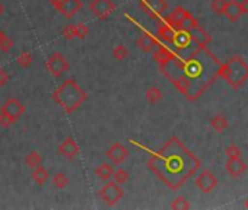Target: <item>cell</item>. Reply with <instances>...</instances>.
Listing matches in <instances>:
<instances>
[{
    "label": "cell",
    "instance_id": "40",
    "mask_svg": "<svg viewBox=\"0 0 248 210\" xmlns=\"http://www.w3.org/2000/svg\"><path fill=\"white\" fill-rule=\"evenodd\" d=\"M239 6H241L242 14H248V0H241V2H239Z\"/></svg>",
    "mask_w": 248,
    "mask_h": 210
},
{
    "label": "cell",
    "instance_id": "6",
    "mask_svg": "<svg viewBox=\"0 0 248 210\" xmlns=\"http://www.w3.org/2000/svg\"><path fill=\"white\" fill-rule=\"evenodd\" d=\"M89 12L96 19L105 21L115 12V5L112 0H92L89 3Z\"/></svg>",
    "mask_w": 248,
    "mask_h": 210
},
{
    "label": "cell",
    "instance_id": "37",
    "mask_svg": "<svg viewBox=\"0 0 248 210\" xmlns=\"http://www.w3.org/2000/svg\"><path fill=\"white\" fill-rule=\"evenodd\" d=\"M63 37L67 38V40H72V38H76V32H75V25H67L64 30H63Z\"/></svg>",
    "mask_w": 248,
    "mask_h": 210
},
{
    "label": "cell",
    "instance_id": "26",
    "mask_svg": "<svg viewBox=\"0 0 248 210\" xmlns=\"http://www.w3.org/2000/svg\"><path fill=\"white\" fill-rule=\"evenodd\" d=\"M145 95H146L148 102H149V104H152V105L158 104V102L162 99V90H161L158 86H149V88L146 89Z\"/></svg>",
    "mask_w": 248,
    "mask_h": 210
},
{
    "label": "cell",
    "instance_id": "34",
    "mask_svg": "<svg viewBox=\"0 0 248 210\" xmlns=\"http://www.w3.org/2000/svg\"><path fill=\"white\" fill-rule=\"evenodd\" d=\"M75 32H76V38L79 40H85L89 34V28L83 24H76L75 25Z\"/></svg>",
    "mask_w": 248,
    "mask_h": 210
},
{
    "label": "cell",
    "instance_id": "7",
    "mask_svg": "<svg viewBox=\"0 0 248 210\" xmlns=\"http://www.w3.org/2000/svg\"><path fill=\"white\" fill-rule=\"evenodd\" d=\"M46 67H47V70H48L54 77H59V76H62L63 73H66V72L69 70L70 64H69L67 59H66L62 53H53V54L47 59Z\"/></svg>",
    "mask_w": 248,
    "mask_h": 210
},
{
    "label": "cell",
    "instance_id": "24",
    "mask_svg": "<svg viewBox=\"0 0 248 210\" xmlns=\"http://www.w3.org/2000/svg\"><path fill=\"white\" fill-rule=\"evenodd\" d=\"M210 126H212V129H213L215 132L222 133V132H225V130L228 129L229 123H228V120L225 119V116L217 114V116H215V117L210 120Z\"/></svg>",
    "mask_w": 248,
    "mask_h": 210
},
{
    "label": "cell",
    "instance_id": "1",
    "mask_svg": "<svg viewBox=\"0 0 248 210\" xmlns=\"http://www.w3.org/2000/svg\"><path fill=\"white\" fill-rule=\"evenodd\" d=\"M219 66L220 60L207 47L196 45L186 56L172 51L170 60L159 67L187 99L196 101L215 83Z\"/></svg>",
    "mask_w": 248,
    "mask_h": 210
},
{
    "label": "cell",
    "instance_id": "42",
    "mask_svg": "<svg viewBox=\"0 0 248 210\" xmlns=\"http://www.w3.org/2000/svg\"><path fill=\"white\" fill-rule=\"evenodd\" d=\"M5 35H6V34H5V32H3L2 30H0V41H2V40H3V37H5Z\"/></svg>",
    "mask_w": 248,
    "mask_h": 210
},
{
    "label": "cell",
    "instance_id": "25",
    "mask_svg": "<svg viewBox=\"0 0 248 210\" xmlns=\"http://www.w3.org/2000/svg\"><path fill=\"white\" fill-rule=\"evenodd\" d=\"M25 165H27L28 168H31V169H34V168L43 165V156H41V153L37 152V150L30 152V153L25 156Z\"/></svg>",
    "mask_w": 248,
    "mask_h": 210
},
{
    "label": "cell",
    "instance_id": "39",
    "mask_svg": "<svg viewBox=\"0 0 248 210\" xmlns=\"http://www.w3.org/2000/svg\"><path fill=\"white\" fill-rule=\"evenodd\" d=\"M12 124H15V121L12 119H9L3 113H0V126H2V127H11Z\"/></svg>",
    "mask_w": 248,
    "mask_h": 210
},
{
    "label": "cell",
    "instance_id": "8",
    "mask_svg": "<svg viewBox=\"0 0 248 210\" xmlns=\"http://www.w3.org/2000/svg\"><path fill=\"white\" fill-rule=\"evenodd\" d=\"M27 111V107L25 105L16 99V98H9L3 105H2V108H0V113H3L5 116H8L9 119H12L15 123L25 114Z\"/></svg>",
    "mask_w": 248,
    "mask_h": 210
},
{
    "label": "cell",
    "instance_id": "20",
    "mask_svg": "<svg viewBox=\"0 0 248 210\" xmlns=\"http://www.w3.org/2000/svg\"><path fill=\"white\" fill-rule=\"evenodd\" d=\"M31 177H32V181H34L37 185L43 187V185L48 181V178H50V172H48L43 165H40V166H37V168H34V169H32Z\"/></svg>",
    "mask_w": 248,
    "mask_h": 210
},
{
    "label": "cell",
    "instance_id": "4",
    "mask_svg": "<svg viewBox=\"0 0 248 210\" xmlns=\"http://www.w3.org/2000/svg\"><path fill=\"white\" fill-rule=\"evenodd\" d=\"M219 76L233 89H239L248 79V63L241 56H232L226 63H220Z\"/></svg>",
    "mask_w": 248,
    "mask_h": 210
},
{
    "label": "cell",
    "instance_id": "15",
    "mask_svg": "<svg viewBox=\"0 0 248 210\" xmlns=\"http://www.w3.org/2000/svg\"><path fill=\"white\" fill-rule=\"evenodd\" d=\"M223 15L226 16V19L229 22H236L241 18V15H242L239 2H236V0H226V5H225V9H223Z\"/></svg>",
    "mask_w": 248,
    "mask_h": 210
},
{
    "label": "cell",
    "instance_id": "2",
    "mask_svg": "<svg viewBox=\"0 0 248 210\" xmlns=\"http://www.w3.org/2000/svg\"><path fill=\"white\" fill-rule=\"evenodd\" d=\"M149 169L171 190L184 185L200 168L199 158L178 137H171L148 161Z\"/></svg>",
    "mask_w": 248,
    "mask_h": 210
},
{
    "label": "cell",
    "instance_id": "5",
    "mask_svg": "<svg viewBox=\"0 0 248 210\" xmlns=\"http://www.w3.org/2000/svg\"><path fill=\"white\" fill-rule=\"evenodd\" d=\"M99 198L107 204V206H114L124 197V190L121 188L120 184L115 181H107L105 185H102L98 191Z\"/></svg>",
    "mask_w": 248,
    "mask_h": 210
},
{
    "label": "cell",
    "instance_id": "10",
    "mask_svg": "<svg viewBox=\"0 0 248 210\" xmlns=\"http://www.w3.org/2000/svg\"><path fill=\"white\" fill-rule=\"evenodd\" d=\"M196 185L200 191L203 193H212L216 185H217V178L207 169L202 171L197 177H196Z\"/></svg>",
    "mask_w": 248,
    "mask_h": 210
},
{
    "label": "cell",
    "instance_id": "17",
    "mask_svg": "<svg viewBox=\"0 0 248 210\" xmlns=\"http://www.w3.org/2000/svg\"><path fill=\"white\" fill-rule=\"evenodd\" d=\"M247 169V165L245 162L241 159V158H228V162H226V171L231 177L236 178L239 177L241 174H244Z\"/></svg>",
    "mask_w": 248,
    "mask_h": 210
},
{
    "label": "cell",
    "instance_id": "21",
    "mask_svg": "<svg viewBox=\"0 0 248 210\" xmlns=\"http://www.w3.org/2000/svg\"><path fill=\"white\" fill-rule=\"evenodd\" d=\"M174 34H175V30L171 25H168L165 21L158 27V37H159V40H162L165 43H172Z\"/></svg>",
    "mask_w": 248,
    "mask_h": 210
},
{
    "label": "cell",
    "instance_id": "22",
    "mask_svg": "<svg viewBox=\"0 0 248 210\" xmlns=\"http://www.w3.org/2000/svg\"><path fill=\"white\" fill-rule=\"evenodd\" d=\"M95 174H96V177H98L99 180H102V181L107 182V181H109V180L112 178L114 168H112L111 165H108L107 162H102V164H99V165L96 166Z\"/></svg>",
    "mask_w": 248,
    "mask_h": 210
},
{
    "label": "cell",
    "instance_id": "41",
    "mask_svg": "<svg viewBox=\"0 0 248 210\" xmlns=\"http://www.w3.org/2000/svg\"><path fill=\"white\" fill-rule=\"evenodd\" d=\"M5 14V6H3V3L0 2V16H2Z\"/></svg>",
    "mask_w": 248,
    "mask_h": 210
},
{
    "label": "cell",
    "instance_id": "13",
    "mask_svg": "<svg viewBox=\"0 0 248 210\" xmlns=\"http://www.w3.org/2000/svg\"><path fill=\"white\" fill-rule=\"evenodd\" d=\"M79 152H80V149H79L78 143L75 142V139H72V137H66L59 146V153L67 159H75L79 155Z\"/></svg>",
    "mask_w": 248,
    "mask_h": 210
},
{
    "label": "cell",
    "instance_id": "27",
    "mask_svg": "<svg viewBox=\"0 0 248 210\" xmlns=\"http://www.w3.org/2000/svg\"><path fill=\"white\" fill-rule=\"evenodd\" d=\"M129 54H130V53H129L127 47H126V45H123V44L115 45V47L112 48V59H114V60L121 61V60H124V59H127Z\"/></svg>",
    "mask_w": 248,
    "mask_h": 210
},
{
    "label": "cell",
    "instance_id": "12",
    "mask_svg": "<svg viewBox=\"0 0 248 210\" xmlns=\"http://www.w3.org/2000/svg\"><path fill=\"white\" fill-rule=\"evenodd\" d=\"M174 47L177 50H187L191 47L193 44V40H191V34L188 30H184V28H178L175 30V34H174V38H172V43Z\"/></svg>",
    "mask_w": 248,
    "mask_h": 210
},
{
    "label": "cell",
    "instance_id": "9",
    "mask_svg": "<svg viewBox=\"0 0 248 210\" xmlns=\"http://www.w3.org/2000/svg\"><path fill=\"white\" fill-rule=\"evenodd\" d=\"M140 8L151 16L159 18L168 8L167 0H140Z\"/></svg>",
    "mask_w": 248,
    "mask_h": 210
},
{
    "label": "cell",
    "instance_id": "36",
    "mask_svg": "<svg viewBox=\"0 0 248 210\" xmlns=\"http://www.w3.org/2000/svg\"><path fill=\"white\" fill-rule=\"evenodd\" d=\"M225 153H226L228 158H241V149H239L236 145L228 146L226 150H225Z\"/></svg>",
    "mask_w": 248,
    "mask_h": 210
},
{
    "label": "cell",
    "instance_id": "32",
    "mask_svg": "<svg viewBox=\"0 0 248 210\" xmlns=\"http://www.w3.org/2000/svg\"><path fill=\"white\" fill-rule=\"evenodd\" d=\"M16 61H18V64H19L22 69H28V67L32 64V54L28 53V51H24L22 54L18 56Z\"/></svg>",
    "mask_w": 248,
    "mask_h": 210
},
{
    "label": "cell",
    "instance_id": "31",
    "mask_svg": "<svg viewBox=\"0 0 248 210\" xmlns=\"http://www.w3.org/2000/svg\"><path fill=\"white\" fill-rule=\"evenodd\" d=\"M199 25V21L187 11V14H186V16H184V21H183V24H181V28H184V30H193V28H196Z\"/></svg>",
    "mask_w": 248,
    "mask_h": 210
},
{
    "label": "cell",
    "instance_id": "33",
    "mask_svg": "<svg viewBox=\"0 0 248 210\" xmlns=\"http://www.w3.org/2000/svg\"><path fill=\"white\" fill-rule=\"evenodd\" d=\"M225 5H226V0H212V11L216 14V15H223V9H225Z\"/></svg>",
    "mask_w": 248,
    "mask_h": 210
},
{
    "label": "cell",
    "instance_id": "16",
    "mask_svg": "<svg viewBox=\"0 0 248 210\" xmlns=\"http://www.w3.org/2000/svg\"><path fill=\"white\" fill-rule=\"evenodd\" d=\"M190 34H191L193 44H196L199 47H207L210 44V41H212L210 34H207L200 25H197L196 28L190 30Z\"/></svg>",
    "mask_w": 248,
    "mask_h": 210
},
{
    "label": "cell",
    "instance_id": "38",
    "mask_svg": "<svg viewBox=\"0 0 248 210\" xmlns=\"http://www.w3.org/2000/svg\"><path fill=\"white\" fill-rule=\"evenodd\" d=\"M11 80V75L8 73V70L0 69V86H6Z\"/></svg>",
    "mask_w": 248,
    "mask_h": 210
},
{
    "label": "cell",
    "instance_id": "19",
    "mask_svg": "<svg viewBox=\"0 0 248 210\" xmlns=\"http://www.w3.org/2000/svg\"><path fill=\"white\" fill-rule=\"evenodd\" d=\"M158 45V41L155 40V37H152L148 32H143L139 40H138V47L143 51V53H151L154 51V48Z\"/></svg>",
    "mask_w": 248,
    "mask_h": 210
},
{
    "label": "cell",
    "instance_id": "11",
    "mask_svg": "<svg viewBox=\"0 0 248 210\" xmlns=\"http://www.w3.org/2000/svg\"><path fill=\"white\" fill-rule=\"evenodd\" d=\"M127 156H129V150H127L126 146L121 145V143H112V145L107 149V158H108L112 164H115V165L123 164L124 161L127 159Z\"/></svg>",
    "mask_w": 248,
    "mask_h": 210
},
{
    "label": "cell",
    "instance_id": "18",
    "mask_svg": "<svg viewBox=\"0 0 248 210\" xmlns=\"http://www.w3.org/2000/svg\"><path fill=\"white\" fill-rule=\"evenodd\" d=\"M186 14H187V11H186L184 8H181V6H178V8H175V9L172 11L171 15H168V16L165 18V22H167L168 25H171L174 30H178V28H181V24H183V21H184Z\"/></svg>",
    "mask_w": 248,
    "mask_h": 210
},
{
    "label": "cell",
    "instance_id": "43",
    "mask_svg": "<svg viewBox=\"0 0 248 210\" xmlns=\"http://www.w3.org/2000/svg\"><path fill=\"white\" fill-rule=\"evenodd\" d=\"M245 207H247V209H248V200H247V201H245Z\"/></svg>",
    "mask_w": 248,
    "mask_h": 210
},
{
    "label": "cell",
    "instance_id": "28",
    "mask_svg": "<svg viewBox=\"0 0 248 210\" xmlns=\"http://www.w3.org/2000/svg\"><path fill=\"white\" fill-rule=\"evenodd\" d=\"M53 184L56 188H66L69 185V177L64 174V172H57L54 177H53Z\"/></svg>",
    "mask_w": 248,
    "mask_h": 210
},
{
    "label": "cell",
    "instance_id": "14",
    "mask_svg": "<svg viewBox=\"0 0 248 210\" xmlns=\"http://www.w3.org/2000/svg\"><path fill=\"white\" fill-rule=\"evenodd\" d=\"M80 8H82V0H63L57 12H60L66 19H70L80 11Z\"/></svg>",
    "mask_w": 248,
    "mask_h": 210
},
{
    "label": "cell",
    "instance_id": "23",
    "mask_svg": "<svg viewBox=\"0 0 248 210\" xmlns=\"http://www.w3.org/2000/svg\"><path fill=\"white\" fill-rule=\"evenodd\" d=\"M171 56H172V51H171L170 48L159 45V47H158V50L154 53V60H155L159 66H162V64H165V63L170 60V57H171Z\"/></svg>",
    "mask_w": 248,
    "mask_h": 210
},
{
    "label": "cell",
    "instance_id": "29",
    "mask_svg": "<svg viewBox=\"0 0 248 210\" xmlns=\"http://www.w3.org/2000/svg\"><path fill=\"white\" fill-rule=\"evenodd\" d=\"M112 178H114V181L117 182V184H126L129 180H130V174L126 171V169H121V168H118L117 171H114V174H112Z\"/></svg>",
    "mask_w": 248,
    "mask_h": 210
},
{
    "label": "cell",
    "instance_id": "35",
    "mask_svg": "<svg viewBox=\"0 0 248 210\" xmlns=\"http://www.w3.org/2000/svg\"><path fill=\"white\" fill-rule=\"evenodd\" d=\"M12 48H14V41H12L8 35H5L3 40L0 41V51H3V53H11Z\"/></svg>",
    "mask_w": 248,
    "mask_h": 210
},
{
    "label": "cell",
    "instance_id": "30",
    "mask_svg": "<svg viewBox=\"0 0 248 210\" xmlns=\"http://www.w3.org/2000/svg\"><path fill=\"white\" fill-rule=\"evenodd\" d=\"M190 207L191 206H190L188 200L184 197H175L171 203V209H174V210H188Z\"/></svg>",
    "mask_w": 248,
    "mask_h": 210
},
{
    "label": "cell",
    "instance_id": "3",
    "mask_svg": "<svg viewBox=\"0 0 248 210\" xmlns=\"http://www.w3.org/2000/svg\"><path fill=\"white\" fill-rule=\"evenodd\" d=\"M53 99L67 114H73L88 99V93L73 79H67L54 90Z\"/></svg>",
    "mask_w": 248,
    "mask_h": 210
}]
</instances>
